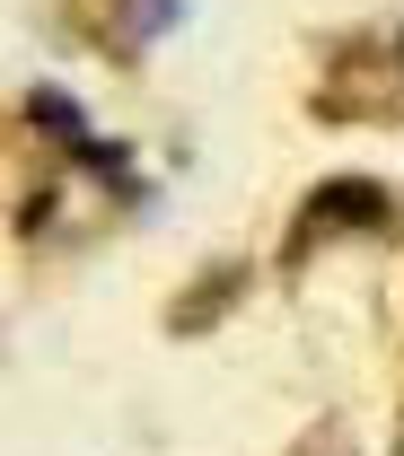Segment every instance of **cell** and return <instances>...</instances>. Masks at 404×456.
I'll use <instances>...</instances> for the list:
<instances>
[{"label": "cell", "mask_w": 404, "mask_h": 456, "mask_svg": "<svg viewBox=\"0 0 404 456\" xmlns=\"http://www.w3.org/2000/svg\"><path fill=\"white\" fill-rule=\"evenodd\" d=\"M308 220H369V228H387V193H378V184H326V193L308 202Z\"/></svg>", "instance_id": "cell-1"}]
</instances>
